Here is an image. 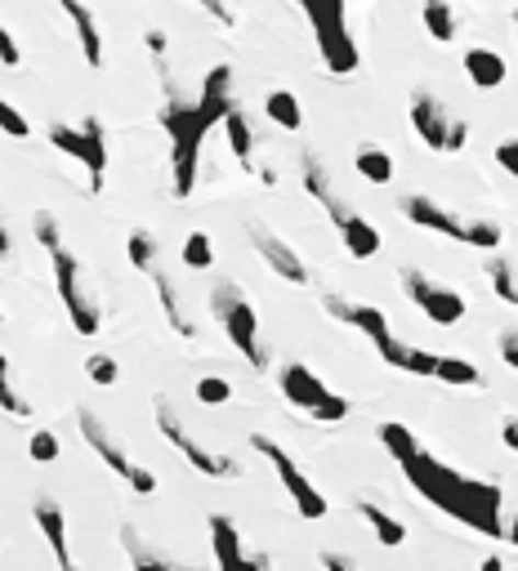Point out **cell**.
<instances>
[{
	"instance_id": "cell-30",
	"label": "cell",
	"mask_w": 518,
	"mask_h": 571,
	"mask_svg": "<svg viewBox=\"0 0 518 571\" xmlns=\"http://www.w3.org/2000/svg\"><path fill=\"white\" fill-rule=\"evenodd\" d=\"M0 411L14 415V419H32V402L14 393V380H10V357L0 352Z\"/></svg>"
},
{
	"instance_id": "cell-5",
	"label": "cell",
	"mask_w": 518,
	"mask_h": 571,
	"mask_svg": "<svg viewBox=\"0 0 518 571\" xmlns=\"http://www.w3.org/2000/svg\"><path fill=\"white\" fill-rule=\"evenodd\" d=\"M304 10L308 27H313V41H317V54L327 63V71L336 77H349L358 71V41L349 32V0H295Z\"/></svg>"
},
{
	"instance_id": "cell-10",
	"label": "cell",
	"mask_w": 518,
	"mask_h": 571,
	"mask_svg": "<svg viewBox=\"0 0 518 571\" xmlns=\"http://www.w3.org/2000/svg\"><path fill=\"white\" fill-rule=\"evenodd\" d=\"M157 428H161V438L192 464V469H198L202 478H241V464L233 460V456H219V451H211V447H202L198 438H192L188 434V428H183V419L174 415V406L170 402H157Z\"/></svg>"
},
{
	"instance_id": "cell-39",
	"label": "cell",
	"mask_w": 518,
	"mask_h": 571,
	"mask_svg": "<svg viewBox=\"0 0 518 571\" xmlns=\"http://www.w3.org/2000/svg\"><path fill=\"white\" fill-rule=\"evenodd\" d=\"M0 63H5V67H19V63H23V54H19V41H14L5 27H0Z\"/></svg>"
},
{
	"instance_id": "cell-26",
	"label": "cell",
	"mask_w": 518,
	"mask_h": 571,
	"mask_svg": "<svg viewBox=\"0 0 518 571\" xmlns=\"http://www.w3.org/2000/svg\"><path fill=\"white\" fill-rule=\"evenodd\" d=\"M438 384H451V389H483V371L474 362H465V357H438Z\"/></svg>"
},
{
	"instance_id": "cell-46",
	"label": "cell",
	"mask_w": 518,
	"mask_h": 571,
	"mask_svg": "<svg viewBox=\"0 0 518 571\" xmlns=\"http://www.w3.org/2000/svg\"><path fill=\"white\" fill-rule=\"evenodd\" d=\"M514 27H518V14H514Z\"/></svg>"
},
{
	"instance_id": "cell-34",
	"label": "cell",
	"mask_w": 518,
	"mask_h": 571,
	"mask_svg": "<svg viewBox=\"0 0 518 571\" xmlns=\"http://www.w3.org/2000/svg\"><path fill=\"white\" fill-rule=\"evenodd\" d=\"M86 376H90V384H99V389H108V384H116V376H121V367H116V357H108V352H94L90 362H86Z\"/></svg>"
},
{
	"instance_id": "cell-27",
	"label": "cell",
	"mask_w": 518,
	"mask_h": 571,
	"mask_svg": "<svg viewBox=\"0 0 518 571\" xmlns=\"http://www.w3.org/2000/svg\"><path fill=\"white\" fill-rule=\"evenodd\" d=\"M264 116H269L273 125H282V130H300V125H304V108H300V99H295L291 90H269Z\"/></svg>"
},
{
	"instance_id": "cell-13",
	"label": "cell",
	"mask_w": 518,
	"mask_h": 571,
	"mask_svg": "<svg viewBox=\"0 0 518 571\" xmlns=\"http://www.w3.org/2000/svg\"><path fill=\"white\" fill-rule=\"evenodd\" d=\"M403 291H407V300L433 322V326H457V322H465V300L457 295V291H447V286H438L429 272H420V268H403Z\"/></svg>"
},
{
	"instance_id": "cell-24",
	"label": "cell",
	"mask_w": 518,
	"mask_h": 571,
	"mask_svg": "<svg viewBox=\"0 0 518 571\" xmlns=\"http://www.w3.org/2000/svg\"><path fill=\"white\" fill-rule=\"evenodd\" d=\"M420 19H425V32H429L438 45H451V41H457V32H461L457 10H451L447 0H425V5H420Z\"/></svg>"
},
{
	"instance_id": "cell-16",
	"label": "cell",
	"mask_w": 518,
	"mask_h": 571,
	"mask_svg": "<svg viewBox=\"0 0 518 571\" xmlns=\"http://www.w3.org/2000/svg\"><path fill=\"white\" fill-rule=\"evenodd\" d=\"M211 545H215V562L219 571H264V558H250L241 549L237 523L228 514H211Z\"/></svg>"
},
{
	"instance_id": "cell-44",
	"label": "cell",
	"mask_w": 518,
	"mask_h": 571,
	"mask_svg": "<svg viewBox=\"0 0 518 571\" xmlns=\"http://www.w3.org/2000/svg\"><path fill=\"white\" fill-rule=\"evenodd\" d=\"M509 545H518V510H514V523H509V536H505Z\"/></svg>"
},
{
	"instance_id": "cell-23",
	"label": "cell",
	"mask_w": 518,
	"mask_h": 571,
	"mask_svg": "<svg viewBox=\"0 0 518 571\" xmlns=\"http://www.w3.org/2000/svg\"><path fill=\"white\" fill-rule=\"evenodd\" d=\"M153 286H157V300H161V309H166L170 331H174L179 339H198V326L188 322V313H183V304H179V295H174V286H170V277H166L161 268L153 272Z\"/></svg>"
},
{
	"instance_id": "cell-17",
	"label": "cell",
	"mask_w": 518,
	"mask_h": 571,
	"mask_svg": "<svg viewBox=\"0 0 518 571\" xmlns=\"http://www.w3.org/2000/svg\"><path fill=\"white\" fill-rule=\"evenodd\" d=\"M250 242H255V250H259V259H264L282 281H291V286H308V268H304V259L278 237V233H269V228H250Z\"/></svg>"
},
{
	"instance_id": "cell-37",
	"label": "cell",
	"mask_w": 518,
	"mask_h": 571,
	"mask_svg": "<svg viewBox=\"0 0 518 571\" xmlns=\"http://www.w3.org/2000/svg\"><path fill=\"white\" fill-rule=\"evenodd\" d=\"M496 166H500L509 179H518V138H500V143H496Z\"/></svg>"
},
{
	"instance_id": "cell-43",
	"label": "cell",
	"mask_w": 518,
	"mask_h": 571,
	"mask_svg": "<svg viewBox=\"0 0 518 571\" xmlns=\"http://www.w3.org/2000/svg\"><path fill=\"white\" fill-rule=\"evenodd\" d=\"M0 255H10V228H5V214H0Z\"/></svg>"
},
{
	"instance_id": "cell-22",
	"label": "cell",
	"mask_w": 518,
	"mask_h": 571,
	"mask_svg": "<svg viewBox=\"0 0 518 571\" xmlns=\"http://www.w3.org/2000/svg\"><path fill=\"white\" fill-rule=\"evenodd\" d=\"M224 134H228V148L241 161V170H255V130H250V116L241 108H233L224 116Z\"/></svg>"
},
{
	"instance_id": "cell-21",
	"label": "cell",
	"mask_w": 518,
	"mask_h": 571,
	"mask_svg": "<svg viewBox=\"0 0 518 571\" xmlns=\"http://www.w3.org/2000/svg\"><path fill=\"white\" fill-rule=\"evenodd\" d=\"M353 510H358V518H362V523L375 531V540H380L384 549H398V545L407 540V527H403V518H394L388 510H380L375 500H358Z\"/></svg>"
},
{
	"instance_id": "cell-6",
	"label": "cell",
	"mask_w": 518,
	"mask_h": 571,
	"mask_svg": "<svg viewBox=\"0 0 518 571\" xmlns=\"http://www.w3.org/2000/svg\"><path fill=\"white\" fill-rule=\"evenodd\" d=\"M211 309L224 322V335L233 339V348L246 357L255 371H264L269 357H264V344H259V313H255V304L237 291L233 281H219L215 291H211Z\"/></svg>"
},
{
	"instance_id": "cell-41",
	"label": "cell",
	"mask_w": 518,
	"mask_h": 571,
	"mask_svg": "<svg viewBox=\"0 0 518 571\" xmlns=\"http://www.w3.org/2000/svg\"><path fill=\"white\" fill-rule=\"evenodd\" d=\"M322 571H353V562L345 553H322Z\"/></svg>"
},
{
	"instance_id": "cell-42",
	"label": "cell",
	"mask_w": 518,
	"mask_h": 571,
	"mask_svg": "<svg viewBox=\"0 0 518 571\" xmlns=\"http://www.w3.org/2000/svg\"><path fill=\"white\" fill-rule=\"evenodd\" d=\"M198 5H206L224 27H233V14H228V5H224V0H198Z\"/></svg>"
},
{
	"instance_id": "cell-9",
	"label": "cell",
	"mask_w": 518,
	"mask_h": 571,
	"mask_svg": "<svg viewBox=\"0 0 518 571\" xmlns=\"http://www.w3.org/2000/svg\"><path fill=\"white\" fill-rule=\"evenodd\" d=\"M278 384H282V398H286L291 406L308 411L317 424H340V419H349V402H345L340 393H331L327 384H322V380H317L308 367H300V362L282 367Z\"/></svg>"
},
{
	"instance_id": "cell-28",
	"label": "cell",
	"mask_w": 518,
	"mask_h": 571,
	"mask_svg": "<svg viewBox=\"0 0 518 571\" xmlns=\"http://www.w3.org/2000/svg\"><path fill=\"white\" fill-rule=\"evenodd\" d=\"M125 255H130V264H135L139 272H157L161 264H157V237L148 233V228H130V237H125Z\"/></svg>"
},
{
	"instance_id": "cell-15",
	"label": "cell",
	"mask_w": 518,
	"mask_h": 571,
	"mask_svg": "<svg viewBox=\"0 0 518 571\" xmlns=\"http://www.w3.org/2000/svg\"><path fill=\"white\" fill-rule=\"evenodd\" d=\"M322 309H327L336 322L362 331V335L375 344V352H380L384 344H394V339H398L394 331H388V317H384L380 309H371V304H353V300H345V295H322Z\"/></svg>"
},
{
	"instance_id": "cell-29",
	"label": "cell",
	"mask_w": 518,
	"mask_h": 571,
	"mask_svg": "<svg viewBox=\"0 0 518 571\" xmlns=\"http://www.w3.org/2000/svg\"><path fill=\"white\" fill-rule=\"evenodd\" d=\"M487 281H492V295H496L500 304H514V309H518V277H514V268H509L505 255H492V259H487Z\"/></svg>"
},
{
	"instance_id": "cell-20",
	"label": "cell",
	"mask_w": 518,
	"mask_h": 571,
	"mask_svg": "<svg viewBox=\"0 0 518 571\" xmlns=\"http://www.w3.org/2000/svg\"><path fill=\"white\" fill-rule=\"evenodd\" d=\"M465 77L474 81V90H500L505 77H509V67H505V58L496 49L474 45V49H465Z\"/></svg>"
},
{
	"instance_id": "cell-1",
	"label": "cell",
	"mask_w": 518,
	"mask_h": 571,
	"mask_svg": "<svg viewBox=\"0 0 518 571\" xmlns=\"http://www.w3.org/2000/svg\"><path fill=\"white\" fill-rule=\"evenodd\" d=\"M380 443H384L388 456L398 460L403 478L429 500L433 510H442L447 518H457L461 527H470V531H478V536H492V540L509 536L505 523H500V500H505V495H500L496 482L465 478V473H457L451 464H442L438 456H429V451L416 443V434H412L407 424H398V419L380 424Z\"/></svg>"
},
{
	"instance_id": "cell-32",
	"label": "cell",
	"mask_w": 518,
	"mask_h": 571,
	"mask_svg": "<svg viewBox=\"0 0 518 571\" xmlns=\"http://www.w3.org/2000/svg\"><path fill=\"white\" fill-rule=\"evenodd\" d=\"M179 259H183L188 268H215V246H211V237H206V233H188Z\"/></svg>"
},
{
	"instance_id": "cell-14",
	"label": "cell",
	"mask_w": 518,
	"mask_h": 571,
	"mask_svg": "<svg viewBox=\"0 0 518 571\" xmlns=\"http://www.w3.org/2000/svg\"><path fill=\"white\" fill-rule=\"evenodd\" d=\"M407 220L416 224V228H429V233H442V237H451V242H461V246H470L474 242V220H461V214H451L447 205H438L433 197H420V192H412V197H403V205H398Z\"/></svg>"
},
{
	"instance_id": "cell-35",
	"label": "cell",
	"mask_w": 518,
	"mask_h": 571,
	"mask_svg": "<svg viewBox=\"0 0 518 571\" xmlns=\"http://www.w3.org/2000/svg\"><path fill=\"white\" fill-rule=\"evenodd\" d=\"M233 398V384L224 380V376H206V380H198V402L202 406H224Z\"/></svg>"
},
{
	"instance_id": "cell-19",
	"label": "cell",
	"mask_w": 518,
	"mask_h": 571,
	"mask_svg": "<svg viewBox=\"0 0 518 571\" xmlns=\"http://www.w3.org/2000/svg\"><path fill=\"white\" fill-rule=\"evenodd\" d=\"M58 5H63V14L72 19V32H77V41H81L86 63H90V67H103V32H99V19L90 14V5H86V0H58Z\"/></svg>"
},
{
	"instance_id": "cell-47",
	"label": "cell",
	"mask_w": 518,
	"mask_h": 571,
	"mask_svg": "<svg viewBox=\"0 0 518 571\" xmlns=\"http://www.w3.org/2000/svg\"><path fill=\"white\" fill-rule=\"evenodd\" d=\"M0 322H5V313H0Z\"/></svg>"
},
{
	"instance_id": "cell-8",
	"label": "cell",
	"mask_w": 518,
	"mask_h": 571,
	"mask_svg": "<svg viewBox=\"0 0 518 571\" xmlns=\"http://www.w3.org/2000/svg\"><path fill=\"white\" fill-rule=\"evenodd\" d=\"M412 130L420 134V143L429 153H461L470 143V121L451 116L442 99H433L429 90L412 94Z\"/></svg>"
},
{
	"instance_id": "cell-38",
	"label": "cell",
	"mask_w": 518,
	"mask_h": 571,
	"mask_svg": "<svg viewBox=\"0 0 518 571\" xmlns=\"http://www.w3.org/2000/svg\"><path fill=\"white\" fill-rule=\"evenodd\" d=\"M496 344H500V362L518 371V331H500V339H496Z\"/></svg>"
},
{
	"instance_id": "cell-33",
	"label": "cell",
	"mask_w": 518,
	"mask_h": 571,
	"mask_svg": "<svg viewBox=\"0 0 518 571\" xmlns=\"http://www.w3.org/2000/svg\"><path fill=\"white\" fill-rule=\"evenodd\" d=\"M27 456H32L36 464H54V460L63 456V443L49 434V428H36V434L27 438Z\"/></svg>"
},
{
	"instance_id": "cell-2",
	"label": "cell",
	"mask_w": 518,
	"mask_h": 571,
	"mask_svg": "<svg viewBox=\"0 0 518 571\" xmlns=\"http://www.w3.org/2000/svg\"><path fill=\"white\" fill-rule=\"evenodd\" d=\"M233 67L219 63L206 71L198 103H183L170 94V103L161 108V130L170 138V188L174 197H192L198 188V166H202V143L215 125H224V116L233 112Z\"/></svg>"
},
{
	"instance_id": "cell-18",
	"label": "cell",
	"mask_w": 518,
	"mask_h": 571,
	"mask_svg": "<svg viewBox=\"0 0 518 571\" xmlns=\"http://www.w3.org/2000/svg\"><path fill=\"white\" fill-rule=\"evenodd\" d=\"M32 518H36V527H41V536H45V545H49L58 571H77L72 549H68V518H63V510L54 505L49 495H41L36 505H32Z\"/></svg>"
},
{
	"instance_id": "cell-12",
	"label": "cell",
	"mask_w": 518,
	"mask_h": 571,
	"mask_svg": "<svg viewBox=\"0 0 518 571\" xmlns=\"http://www.w3.org/2000/svg\"><path fill=\"white\" fill-rule=\"evenodd\" d=\"M77 424H81V438L90 443V451L130 486V491H139V495H153L157 491V478L144 469V464H135V460H130L125 451H121V443L108 434V428H103V419L94 415V411H77Z\"/></svg>"
},
{
	"instance_id": "cell-31",
	"label": "cell",
	"mask_w": 518,
	"mask_h": 571,
	"mask_svg": "<svg viewBox=\"0 0 518 571\" xmlns=\"http://www.w3.org/2000/svg\"><path fill=\"white\" fill-rule=\"evenodd\" d=\"M121 536H125V553H130V567H135V571H179V567H170L166 558H157L153 549H144L139 536H135V527H125Z\"/></svg>"
},
{
	"instance_id": "cell-3",
	"label": "cell",
	"mask_w": 518,
	"mask_h": 571,
	"mask_svg": "<svg viewBox=\"0 0 518 571\" xmlns=\"http://www.w3.org/2000/svg\"><path fill=\"white\" fill-rule=\"evenodd\" d=\"M32 233H36V242L49 250L54 281H58V300H63V309H68V317H72L77 335H99V326H103V309H99V300L86 291L77 255H72L68 246H63L58 220H54L49 210H41V214H36V224H32Z\"/></svg>"
},
{
	"instance_id": "cell-40",
	"label": "cell",
	"mask_w": 518,
	"mask_h": 571,
	"mask_svg": "<svg viewBox=\"0 0 518 571\" xmlns=\"http://www.w3.org/2000/svg\"><path fill=\"white\" fill-rule=\"evenodd\" d=\"M500 443L518 456V415H505V419H500Z\"/></svg>"
},
{
	"instance_id": "cell-45",
	"label": "cell",
	"mask_w": 518,
	"mask_h": 571,
	"mask_svg": "<svg viewBox=\"0 0 518 571\" xmlns=\"http://www.w3.org/2000/svg\"><path fill=\"white\" fill-rule=\"evenodd\" d=\"M483 571H505V562L500 558H483Z\"/></svg>"
},
{
	"instance_id": "cell-7",
	"label": "cell",
	"mask_w": 518,
	"mask_h": 571,
	"mask_svg": "<svg viewBox=\"0 0 518 571\" xmlns=\"http://www.w3.org/2000/svg\"><path fill=\"white\" fill-rule=\"evenodd\" d=\"M49 143L63 153L86 166L90 175V192L99 197L103 192V179H108V130L99 116H86L81 125H49Z\"/></svg>"
},
{
	"instance_id": "cell-4",
	"label": "cell",
	"mask_w": 518,
	"mask_h": 571,
	"mask_svg": "<svg viewBox=\"0 0 518 571\" xmlns=\"http://www.w3.org/2000/svg\"><path fill=\"white\" fill-rule=\"evenodd\" d=\"M300 175H304V192L327 210V220L336 224V233H340V242H345V250L353 255V259H375L380 255V233L362 220V214L331 188V175L322 170V161L313 157V153H304L300 157Z\"/></svg>"
},
{
	"instance_id": "cell-25",
	"label": "cell",
	"mask_w": 518,
	"mask_h": 571,
	"mask_svg": "<svg viewBox=\"0 0 518 571\" xmlns=\"http://www.w3.org/2000/svg\"><path fill=\"white\" fill-rule=\"evenodd\" d=\"M353 166H358V175H362L367 183H375V188L394 183V157H388L384 148H375V143H367V148H358Z\"/></svg>"
},
{
	"instance_id": "cell-11",
	"label": "cell",
	"mask_w": 518,
	"mask_h": 571,
	"mask_svg": "<svg viewBox=\"0 0 518 571\" xmlns=\"http://www.w3.org/2000/svg\"><path fill=\"white\" fill-rule=\"evenodd\" d=\"M250 447L259 451V456H264L269 464H273V473H278V482L286 486V495L295 500V510H300V518H308V523H317V518H327V495H322L304 473H300V464L286 456V447H278L273 438H264V434H255L250 438Z\"/></svg>"
},
{
	"instance_id": "cell-36",
	"label": "cell",
	"mask_w": 518,
	"mask_h": 571,
	"mask_svg": "<svg viewBox=\"0 0 518 571\" xmlns=\"http://www.w3.org/2000/svg\"><path fill=\"white\" fill-rule=\"evenodd\" d=\"M0 130H5L10 138H27L32 134V125H27V116L14 108V103H5V99H0Z\"/></svg>"
}]
</instances>
